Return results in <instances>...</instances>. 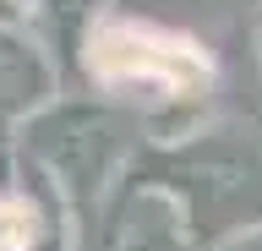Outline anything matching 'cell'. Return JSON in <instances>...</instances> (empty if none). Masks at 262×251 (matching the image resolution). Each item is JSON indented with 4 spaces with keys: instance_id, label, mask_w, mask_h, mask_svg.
Instances as JSON below:
<instances>
[{
    "instance_id": "1",
    "label": "cell",
    "mask_w": 262,
    "mask_h": 251,
    "mask_svg": "<svg viewBox=\"0 0 262 251\" xmlns=\"http://www.w3.org/2000/svg\"><path fill=\"white\" fill-rule=\"evenodd\" d=\"M93 66L104 77H147L164 87H191L208 77V60L180 38L147 33V28H110L93 44Z\"/></svg>"
}]
</instances>
